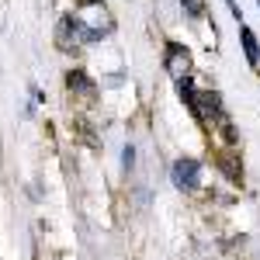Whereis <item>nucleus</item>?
Instances as JSON below:
<instances>
[{"label": "nucleus", "instance_id": "nucleus-1", "mask_svg": "<svg viewBox=\"0 0 260 260\" xmlns=\"http://www.w3.org/2000/svg\"><path fill=\"white\" fill-rule=\"evenodd\" d=\"M170 177H174V187H180V191H194V187L201 184V163L198 160H177L174 170H170Z\"/></svg>", "mask_w": 260, "mask_h": 260}, {"label": "nucleus", "instance_id": "nucleus-2", "mask_svg": "<svg viewBox=\"0 0 260 260\" xmlns=\"http://www.w3.org/2000/svg\"><path fill=\"white\" fill-rule=\"evenodd\" d=\"M163 66H167V73H170L174 80H187V77H191V56H187L180 45H167Z\"/></svg>", "mask_w": 260, "mask_h": 260}, {"label": "nucleus", "instance_id": "nucleus-3", "mask_svg": "<svg viewBox=\"0 0 260 260\" xmlns=\"http://www.w3.org/2000/svg\"><path fill=\"white\" fill-rule=\"evenodd\" d=\"M243 49H246V62L257 66L260 62V49H257V35H253L250 28H243Z\"/></svg>", "mask_w": 260, "mask_h": 260}, {"label": "nucleus", "instance_id": "nucleus-4", "mask_svg": "<svg viewBox=\"0 0 260 260\" xmlns=\"http://www.w3.org/2000/svg\"><path fill=\"white\" fill-rule=\"evenodd\" d=\"M180 7L187 11V18H191V21L205 18V0H180Z\"/></svg>", "mask_w": 260, "mask_h": 260}, {"label": "nucleus", "instance_id": "nucleus-5", "mask_svg": "<svg viewBox=\"0 0 260 260\" xmlns=\"http://www.w3.org/2000/svg\"><path fill=\"white\" fill-rule=\"evenodd\" d=\"M70 87H80V90H87V94H90V90H94V83L87 80V77H83V73H70Z\"/></svg>", "mask_w": 260, "mask_h": 260}, {"label": "nucleus", "instance_id": "nucleus-6", "mask_svg": "<svg viewBox=\"0 0 260 260\" xmlns=\"http://www.w3.org/2000/svg\"><path fill=\"white\" fill-rule=\"evenodd\" d=\"M132 163H136V149H132V146H125V153H121V167H125V170H132Z\"/></svg>", "mask_w": 260, "mask_h": 260}]
</instances>
